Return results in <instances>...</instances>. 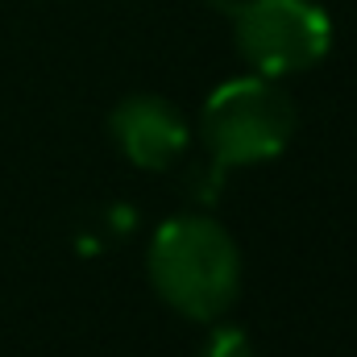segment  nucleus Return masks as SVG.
<instances>
[{
  "instance_id": "1",
  "label": "nucleus",
  "mask_w": 357,
  "mask_h": 357,
  "mask_svg": "<svg viewBox=\"0 0 357 357\" xmlns=\"http://www.w3.org/2000/svg\"><path fill=\"white\" fill-rule=\"evenodd\" d=\"M146 270L162 303L199 324L220 320L241 295V250L233 233L199 212L171 216L154 229Z\"/></svg>"
},
{
  "instance_id": "4",
  "label": "nucleus",
  "mask_w": 357,
  "mask_h": 357,
  "mask_svg": "<svg viewBox=\"0 0 357 357\" xmlns=\"http://www.w3.org/2000/svg\"><path fill=\"white\" fill-rule=\"evenodd\" d=\"M108 129H112L121 154L142 171H171L191 142V129L178 116V108L167 96H150V91L125 96L112 108Z\"/></svg>"
},
{
  "instance_id": "2",
  "label": "nucleus",
  "mask_w": 357,
  "mask_h": 357,
  "mask_svg": "<svg viewBox=\"0 0 357 357\" xmlns=\"http://www.w3.org/2000/svg\"><path fill=\"white\" fill-rule=\"evenodd\" d=\"M295 125V100L278 79L258 71L225 79L199 108V137L220 171L278 158L291 146Z\"/></svg>"
},
{
  "instance_id": "5",
  "label": "nucleus",
  "mask_w": 357,
  "mask_h": 357,
  "mask_svg": "<svg viewBox=\"0 0 357 357\" xmlns=\"http://www.w3.org/2000/svg\"><path fill=\"white\" fill-rule=\"evenodd\" d=\"M199 357H258V349H254V341H250L245 328H237V324H216L212 337L204 341Z\"/></svg>"
},
{
  "instance_id": "3",
  "label": "nucleus",
  "mask_w": 357,
  "mask_h": 357,
  "mask_svg": "<svg viewBox=\"0 0 357 357\" xmlns=\"http://www.w3.org/2000/svg\"><path fill=\"white\" fill-rule=\"evenodd\" d=\"M233 42L250 71L287 79L324 63L333 17L316 0H241L233 8Z\"/></svg>"
}]
</instances>
